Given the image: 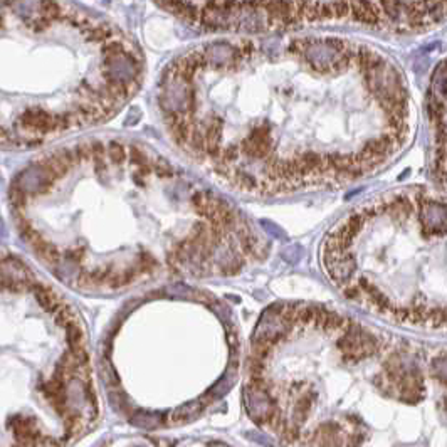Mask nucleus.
I'll list each match as a JSON object with an SVG mask.
<instances>
[{"label":"nucleus","mask_w":447,"mask_h":447,"mask_svg":"<svg viewBox=\"0 0 447 447\" xmlns=\"http://www.w3.org/2000/svg\"><path fill=\"white\" fill-rule=\"evenodd\" d=\"M145 57L70 0H0V148L30 150L108 123L135 98Z\"/></svg>","instance_id":"nucleus-3"},{"label":"nucleus","mask_w":447,"mask_h":447,"mask_svg":"<svg viewBox=\"0 0 447 447\" xmlns=\"http://www.w3.org/2000/svg\"><path fill=\"white\" fill-rule=\"evenodd\" d=\"M9 202L30 251L84 293L231 276L266 252L234 205L152 145L125 136L37 155L15 174Z\"/></svg>","instance_id":"nucleus-1"},{"label":"nucleus","mask_w":447,"mask_h":447,"mask_svg":"<svg viewBox=\"0 0 447 447\" xmlns=\"http://www.w3.org/2000/svg\"><path fill=\"white\" fill-rule=\"evenodd\" d=\"M244 393L251 419L291 447H447V345L318 304L262 315Z\"/></svg>","instance_id":"nucleus-2"}]
</instances>
